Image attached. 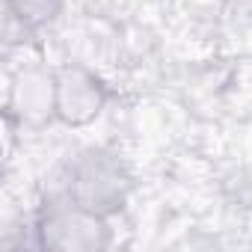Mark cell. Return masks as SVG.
<instances>
[{"label": "cell", "instance_id": "obj_1", "mask_svg": "<svg viewBox=\"0 0 252 252\" xmlns=\"http://www.w3.org/2000/svg\"><path fill=\"white\" fill-rule=\"evenodd\" d=\"M30 231L42 252H104L113 246V220L65 196H51Z\"/></svg>", "mask_w": 252, "mask_h": 252}, {"label": "cell", "instance_id": "obj_2", "mask_svg": "<svg viewBox=\"0 0 252 252\" xmlns=\"http://www.w3.org/2000/svg\"><path fill=\"white\" fill-rule=\"evenodd\" d=\"M131 175L107 149H83L63 166V181L54 196L74 199L104 217H116L131 196Z\"/></svg>", "mask_w": 252, "mask_h": 252}, {"label": "cell", "instance_id": "obj_3", "mask_svg": "<svg viewBox=\"0 0 252 252\" xmlns=\"http://www.w3.org/2000/svg\"><path fill=\"white\" fill-rule=\"evenodd\" d=\"M3 116L12 128L42 131L57 122V80L54 68L42 63H24L6 77Z\"/></svg>", "mask_w": 252, "mask_h": 252}, {"label": "cell", "instance_id": "obj_4", "mask_svg": "<svg viewBox=\"0 0 252 252\" xmlns=\"http://www.w3.org/2000/svg\"><path fill=\"white\" fill-rule=\"evenodd\" d=\"M57 80V122L65 128H89L98 122L113 98L107 80L83 65V63H63L54 68Z\"/></svg>", "mask_w": 252, "mask_h": 252}, {"label": "cell", "instance_id": "obj_5", "mask_svg": "<svg viewBox=\"0 0 252 252\" xmlns=\"http://www.w3.org/2000/svg\"><path fill=\"white\" fill-rule=\"evenodd\" d=\"M3 3L30 33L51 27L65 9V0H3Z\"/></svg>", "mask_w": 252, "mask_h": 252}]
</instances>
